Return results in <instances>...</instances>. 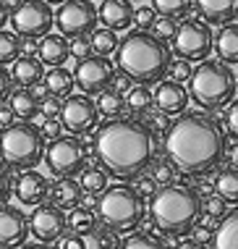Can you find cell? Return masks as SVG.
<instances>
[{
    "label": "cell",
    "mask_w": 238,
    "mask_h": 249,
    "mask_svg": "<svg viewBox=\"0 0 238 249\" xmlns=\"http://www.w3.org/2000/svg\"><path fill=\"white\" fill-rule=\"evenodd\" d=\"M162 152L188 176H204L225 160V134L207 110H181L165 129Z\"/></svg>",
    "instance_id": "cell-1"
},
{
    "label": "cell",
    "mask_w": 238,
    "mask_h": 249,
    "mask_svg": "<svg viewBox=\"0 0 238 249\" xmlns=\"http://www.w3.org/2000/svg\"><path fill=\"white\" fill-rule=\"evenodd\" d=\"M154 137L139 118H107L94 134V160L107 176L128 181L149 168L154 158Z\"/></svg>",
    "instance_id": "cell-2"
},
{
    "label": "cell",
    "mask_w": 238,
    "mask_h": 249,
    "mask_svg": "<svg viewBox=\"0 0 238 249\" xmlns=\"http://www.w3.org/2000/svg\"><path fill=\"white\" fill-rule=\"evenodd\" d=\"M170 58L173 53L165 39L144 29L128 32L123 39H118V48H115V63L134 84H157L165 76Z\"/></svg>",
    "instance_id": "cell-3"
},
{
    "label": "cell",
    "mask_w": 238,
    "mask_h": 249,
    "mask_svg": "<svg viewBox=\"0 0 238 249\" xmlns=\"http://www.w3.org/2000/svg\"><path fill=\"white\" fill-rule=\"evenodd\" d=\"M202 215V197L194 186L186 184H162L149 194V218L152 226L165 236H183L188 233Z\"/></svg>",
    "instance_id": "cell-4"
},
{
    "label": "cell",
    "mask_w": 238,
    "mask_h": 249,
    "mask_svg": "<svg viewBox=\"0 0 238 249\" xmlns=\"http://www.w3.org/2000/svg\"><path fill=\"white\" fill-rule=\"evenodd\" d=\"M196 69L188 73V100H194L202 110H220L230 100H236V73L222 60H196Z\"/></svg>",
    "instance_id": "cell-5"
},
{
    "label": "cell",
    "mask_w": 238,
    "mask_h": 249,
    "mask_svg": "<svg viewBox=\"0 0 238 249\" xmlns=\"http://www.w3.org/2000/svg\"><path fill=\"white\" fill-rule=\"evenodd\" d=\"M94 210H97L102 226L110 228L113 233H128L139 228V223L144 220V202L128 184L105 186Z\"/></svg>",
    "instance_id": "cell-6"
},
{
    "label": "cell",
    "mask_w": 238,
    "mask_h": 249,
    "mask_svg": "<svg viewBox=\"0 0 238 249\" xmlns=\"http://www.w3.org/2000/svg\"><path fill=\"white\" fill-rule=\"evenodd\" d=\"M45 155V137L32 121H13L0 131V158L13 171L37 168Z\"/></svg>",
    "instance_id": "cell-7"
},
{
    "label": "cell",
    "mask_w": 238,
    "mask_h": 249,
    "mask_svg": "<svg viewBox=\"0 0 238 249\" xmlns=\"http://www.w3.org/2000/svg\"><path fill=\"white\" fill-rule=\"evenodd\" d=\"M170 42H173L170 53H175V58L204 60L212 53V32H209V24L199 18H183V24L175 26Z\"/></svg>",
    "instance_id": "cell-8"
},
{
    "label": "cell",
    "mask_w": 238,
    "mask_h": 249,
    "mask_svg": "<svg viewBox=\"0 0 238 249\" xmlns=\"http://www.w3.org/2000/svg\"><path fill=\"white\" fill-rule=\"evenodd\" d=\"M42 160L47 163L52 176H76L81 168L86 165L84 142L76 134L73 137H55V139H50Z\"/></svg>",
    "instance_id": "cell-9"
},
{
    "label": "cell",
    "mask_w": 238,
    "mask_h": 249,
    "mask_svg": "<svg viewBox=\"0 0 238 249\" xmlns=\"http://www.w3.org/2000/svg\"><path fill=\"white\" fill-rule=\"evenodd\" d=\"M58 121L68 134L84 137V134L97 129L100 110H97V105H94V100L89 95H84V92H81V95H68V97H63V103H60Z\"/></svg>",
    "instance_id": "cell-10"
},
{
    "label": "cell",
    "mask_w": 238,
    "mask_h": 249,
    "mask_svg": "<svg viewBox=\"0 0 238 249\" xmlns=\"http://www.w3.org/2000/svg\"><path fill=\"white\" fill-rule=\"evenodd\" d=\"M73 73V84L79 87L84 95H100L102 89H107L115 76V63L107 55L100 53H89V55L79 58Z\"/></svg>",
    "instance_id": "cell-11"
},
{
    "label": "cell",
    "mask_w": 238,
    "mask_h": 249,
    "mask_svg": "<svg viewBox=\"0 0 238 249\" xmlns=\"http://www.w3.org/2000/svg\"><path fill=\"white\" fill-rule=\"evenodd\" d=\"M11 26L18 37H42L52 29V8L47 0H21L11 11Z\"/></svg>",
    "instance_id": "cell-12"
},
{
    "label": "cell",
    "mask_w": 238,
    "mask_h": 249,
    "mask_svg": "<svg viewBox=\"0 0 238 249\" xmlns=\"http://www.w3.org/2000/svg\"><path fill=\"white\" fill-rule=\"evenodd\" d=\"M52 24L63 37L89 35L97 26V8L92 0H63L60 8L52 13Z\"/></svg>",
    "instance_id": "cell-13"
},
{
    "label": "cell",
    "mask_w": 238,
    "mask_h": 249,
    "mask_svg": "<svg viewBox=\"0 0 238 249\" xmlns=\"http://www.w3.org/2000/svg\"><path fill=\"white\" fill-rule=\"evenodd\" d=\"M29 223L32 236L39 241V244H50V241H58L66 233V215L58 205L52 202H39L34 205V213L26 218Z\"/></svg>",
    "instance_id": "cell-14"
},
{
    "label": "cell",
    "mask_w": 238,
    "mask_h": 249,
    "mask_svg": "<svg viewBox=\"0 0 238 249\" xmlns=\"http://www.w3.org/2000/svg\"><path fill=\"white\" fill-rule=\"evenodd\" d=\"M29 236L26 215L13 205H0V247H21Z\"/></svg>",
    "instance_id": "cell-15"
},
{
    "label": "cell",
    "mask_w": 238,
    "mask_h": 249,
    "mask_svg": "<svg viewBox=\"0 0 238 249\" xmlns=\"http://www.w3.org/2000/svg\"><path fill=\"white\" fill-rule=\"evenodd\" d=\"M13 194H16V199L21 202V205L34 207V205H39V202H47L50 181H47L42 173H37L34 168H26V171H21V176L16 178Z\"/></svg>",
    "instance_id": "cell-16"
},
{
    "label": "cell",
    "mask_w": 238,
    "mask_h": 249,
    "mask_svg": "<svg viewBox=\"0 0 238 249\" xmlns=\"http://www.w3.org/2000/svg\"><path fill=\"white\" fill-rule=\"evenodd\" d=\"M152 103L157 110L168 113V116H178L181 110H186L188 105V92L181 82H173V79H160L157 89L152 92Z\"/></svg>",
    "instance_id": "cell-17"
},
{
    "label": "cell",
    "mask_w": 238,
    "mask_h": 249,
    "mask_svg": "<svg viewBox=\"0 0 238 249\" xmlns=\"http://www.w3.org/2000/svg\"><path fill=\"white\" fill-rule=\"evenodd\" d=\"M97 21L113 32H123L134 24V5L131 0H102L97 8Z\"/></svg>",
    "instance_id": "cell-18"
},
{
    "label": "cell",
    "mask_w": 238,
    "mask_h": 249,
    "mask_svg": "<svg viewBox=\"0 0 238 249\" xmlns=\"http://www.w3.org/2000/svg\"><path fill=\"white\" fill-rule=\"evenodd\" d=\"M238 0H191V11H196L204 24H225L236 18Z\"/></svg>",
    "instance_id": "cell-19"
},
{
    "label": "cell",
    "mask_w": 238,
    "mask_h": 249,
    "mask_svg": "<svg viewBox=\"0 0 238 249\" xmlns=\"http://www.w3.org/2000/svg\"><path fill=\"white\" fill-rule=\"evenodd\" d=\"M11 73V82L18 87H37L42 82V73H45V63L37 55H18L13 60V69Z\"/></svg>",
    "instance_id": "cell-20"
},
{
    "label": "cell",
    "mask_w": 238,
    "mask_h": 249,
    "mask_svg": "<svg viewBox=\"0 0 238 249\" xmlns=\"http://www.w3.org/2000/svg\"><path fill=\"white\" fill-rule=\"evenodd\" d=\"M37 55L45 66H66V60L71 58V53H68V37L47 32V35L39 37Z\"/></svg>",
    "instance_id": "cell-21"
},
{
    "label": "cell",
    "mask_w": 238,
    "mask_h": 249,
    "mask_svg": "<svg viewBox=\"0 0 238 249\" xmlns=\"http://www.w3.org/2000/svg\"><path fill=\"white\" fill-rule=\"evenodd\" d=\"M212 48H215L217 55H220L222 63H228V66L238 63V26H236V18L233 21L220 24V32L212 35Z\"/></svg>",
    "instance_id": "cell-22"
},
{
    "label": "cell",
    "mask_w": 238,
    "mask_h": 249,
    "mask_svg": "<svg viewBox=\"0 0 238 249\" xmlns=\"http://www.w3.org/2000/svg\"><path fill=\"white\" fill-rule=\"evenodd\" d=\"M81 197H84V189L73 176H58V181L50 186V194H47V199H52V205H58L60 210L76 207Z\"/></svg>",
    "instance_id": "cell-23"
},
{
    "label": "cell",
    "mask_w": 238,
    "mask_h": 249,
    "mask_svg": "<svg viewBox=\"0 0 238 249\" xmlns=\"http://www.w3.org/2000/svg\"><path fill=\"white\" fill-rule=\"evenodd\" d=\"M8 107H11V113L18 121H32L39 113V97L32 92V87H18L16 92L11 89Z\"/></svg>",
    "instance_id": "cell-24"
},
{
    "label": "cell",
    "mask_w": 238,
    "mask_h": 249,
    "mask_svg": "<svg viewBox=\"0 0 238 249\" xmlns=\"http://www.w3.org/2000/svg\"><path fill=\"white\" fill-rule=\"evenodd\" d=\"M42 84H45V89H47V95H52V97H68L73 92V73L66 69V66H50V71H45L42 73Z\"/></svg>",
    "instance_id": "cell-25"
},
{
    "label": "cell",
    "mask_w": 238,
    "mask_h": 249,
    "mask_svg": "<svg viewBox=\"0 0 238 249\" xmlns=\"http://www.w3.org/2000/svg\"><path fill=\"white\" fill-rule=\"evenodd\" d=\"M238 244V213L230 210L220 218V226H217L215 236H212V247L217 249H236Z\"/></svg>",
    "instance_id": "cell-26"
},
{
    "label": "cell",
    "mask_w": 238,
    "mask_h": 249,
    "mask_svg": "<svg viewBox=\"0 0 238 249\" xmlns=\"http://www.w3.org/2000/svg\"><path fill=\"white\" fill-rule=\"evenodd\" d=\"M126 110L131 113V116H147L149 110L154 107L152 103V92H149L147 84H131L126 89Z\"/></svg>",
    "instance_id": "cell-27"
},
{
    "label": "cell",
    "mask_w": 238,
    "mask_h": 249,
    "mask_svg": "<svg viewBox=\"0 0 238 249\" xmlns=\"http://www.w3.org/2000/svg\"><path fill=\"white\" fill-rule=\"evenodd\" d=\"M215 192L220 194L228 205H236V199H238V171H236V165L220 168V173H217V178H215Z\"/></svg>",
    "instance_id": "cell-28"
},
{
    "label": "cell",
    "mask_w": 238,
    "mask_h": 249,
    "mask_svg": "<svg viewBox=\"0 0 238 249\" xmlns=\"http://www.w3.org/2000/svg\"><path fill=\"white\" fill-rule=\"evenodd\" d=\"M81 247H86V249H113V247H118V239H115V233L110 228L97 223L86 233H81Z\"/></svg>",
    "instance_id": "cell-29"
},
{
    "label": "cell",
    "mask_w": 238,
    "mask_h": 249,
    "mask_svg": "<svg viewBox=\"0 0 238 249\" xmlns=\"http://www.w3.org/2000/svg\"><path fill=\"white\" fill-rule=\"evenodd\" d=\"M100 220H97V215H94V210H89V207H84V205H76V207H71V215L66 218V228H71L76 236H81V233H86L92 226H97Z\"/></svg>",
    "instance_id": "cell-30"
},
{
    "label": "cell",
    "mask_w": 238,
    "mask_h": 249,
    "mask_svg": "<svg viewBox=\"0 0 238 249\" xmlns=\"http://www.w3.org/2000/svg\"><path fill=\"white\" fill-rule=\"evenodd\" d=\"M97 110L102 113V116H107V118H115V116H123V110H126V103H123V95L120 92H115V89H102L100 92V97H97Z\"/></svg>",
    "instance_id": "cell-31"
},
{
    "label": "cell",
    "mask_w": 238,
    "mask_h": 249,
    "mask_svg": "<svg viewBox=\"0 0 238 249\" xmlns=\"http://www.w3.org/2000/svg\"><path fill=\"white\" fill-rule=\"evenodd\" d=\"M89 42H92V53L110 55V53H115V48H118V35H115L113 29H107V26H102V29L94 26L89 32Z\"/></svg>",
    "instance_id": "cell-32"
},
{
    "label": "cell",
    "mask_w": 238,
    "mask_h": 249,
    "mask_svg": "<svg viewBox=\"0 0 238 249\" xmlns=\"http://www.w3.org/2000/svg\"><path fill=\"white\" fill-rule=\"evenodd\" d=\"M81 189L89 192V194H100L107 186V173L102 165H89V168H81Z\"/></svg>",
    "instance_id": "cell-33"
},
{
    "label": "cell",
    "mask_w": 238,
    "mask_h": 249,
    "mask_svg": "<svg viewBox=\"0 0 238 249\" xmlns=\"http://www.w3.org/2000/svg\"><path fill=\"white\" fill-rule=\"evenodd\" d=\"M21 55V37L16 32H3L0 29V66L13 63Z\"/></svg>",
    "instance_id": "cell-34"
},
{
    "label": "cell",
    "mask_w": 238,
    "mask_h": 249,
    "mask_svg": "<svg viewBox=\"0 0 238 249\" xmlns=\"http://www.w3.org/2000/svg\"><path fill=\"white\" fill-rule=\"evenodd\" d=\"M152 8L157 16L186 18L191 13V0H152Z\"/></svg>",
    "instance_id": "cell-35"
},
{
    "label": "cell",
    "mask_w": 238,
    "mask_h": 249,
    "mask_svg": "<svg viewBox=\"0 0 238 249\" xmlns=\"http://www.w3.org/2000/svg\"><path fill=\"white\" fill-rule=\"evenodd\" d=\"M118 247H123V249H157V247H162V241L154 239L152 233L136 231V228H134V231L126 233L123 241H118Z\"/></svg>",
    "instance_id": "cell-36"
},
{
    "label": "cell",
    "mask_w": 238,
    "mask_h": 249,
    "mask_svg": "<svg viewBox=\"0 0 238 249\" xmlns=\"http://www.w3.org/2000/svg\"><path fill=\"white\" fill-rule=\"evenodd\" d=\"M149 168H152V173L149 176L154 178V184L157 186H162V184H170V181H175V176H178V168H175L170 160L162 155V158H157L154 160L152 158V163H149Z\"/></svg>",
    "instance_id": "cell-37"
},
{
    "label": "cell",
    "mask_w": 238,
    "mask_h": 249,
    "mask_svg": "<svg viewBox=\"0 0 238 249\" xmlns=\"http://www.w3.org/2000/svg\"><path fill=\"white\" fill-rule=\"evenodd\" d=\"M175 26H178V18H170V16H154V21L152 26H149V32H152L154 37H160V39H168L173 37V32H175Z\"/></svg>",
    "instance_id": "cell-38"
},
{
    "label": "cell",
    "mask_w": 238,
    "mask_h": 249,
    "mask_svg": "<svg viewBox=\"0 0 238 249\" xmlns=\"http://www.w3.org/2000/svg\"><path fill=\"white\" fill-rule=\"evenodd\" d=\"M202 210L207 213V218L212 220H220L222 215L228 213V202L220 197V194H207V199L202 202Z\"/></svg>",
    "instance_id": "cell-39"
},
{
    "label": "cell",
    "mask_w": 238,
    "mask_h": 249,
    "mask_svg": "<svg viewBox=\"0 0 238 249\" xmlns=\"http://www.w3.org/2000/svg\"><path fill=\"white\" fill-rule=\"evenodd\" d=\"M188 73H191V60H183V58H170V63H168V71H165V76H170L173 82H186L188 79Z\"/></svg>",
    "instance_id": "cell-40"
},
{
    "label": "cell",
    "mask_w": 238,
    "mask_h": 249,
    "mask_svg": "<svg viewBox=\"0 0 238 249\" xmlns=\"http://www.w3.org/2000/svg\"><path fill=\"white\" fill-rule=\"evenodd\" d=\"M68 53L73 58H84L92 53V42H89V35H79V37H68Z\"/></svg>",
    "instance_id": "cell-41"
},
{
    "label": "cell",
    "mask_w": 238,
    "mask_h": 249,
    "mask_svg": "<svg viewBox=\"0 0 238 249\" xmlns=\"http://www.w3.org/2000/svg\"><path fill=\"white\" fill-rule=\"evenodd\" d=\"M154 16H157V13H154L152 5H141V8H134V24H136V29L149 32V26H152Z\"/></svg>",
    "instance_id": "cell-42"
},
{
    "label": "cell",
    "mask_w": 238,
    "mask_h": 249,
    "mask_svg": "<svg viewBox=\"0 0 238 249\" xmlns=\"http://www.w3.org/2000/svg\"><path fill=\"white\" fill-rule=\"evenodd\" d=\"M188 233H191V241H194L196 247H207L209 241H212V228L199 223V220H196V223L188 228Z\"/></svg>",
    "instance_id": "cell-43"
},
{
    "label": "cell",
    "mask_w": 238,
    "mask_h": 249,
    "mask_svg": "<svg viewBox=\"0 0 238 249\" xmlns=\"http://www.w3.org/2000/svg\"><path fill=\"white\" fill-rule=\"evenodd\" d=\"M149 116V131L152 134H165V129H168V124H170V118H168V113H162V110H157V113H152L149 110L147 113Z\"/></svg>",
    "instance_id": "cell-44"
},
{
    "label": "cell",
    "mask_w": 238,
    "mask_h": 249,
    "mask_svg": "<svg viewBox=\"0 0 238 249\" xmlns=\"http://www.w3.org/2000/svg\"><path fill=\"white\" fill-rule=\"evenodd\" d=\"M39 113H42L45 118H58V113H60V97L47 95L45 100H39Z\"/></svg>",
    "instance_id": "cell-45"
},
{
    "label": "cell",
    "mask_w": 238,
    "mask_h": 249,
    "mask_svg": "<svg viewBox=\"0 0 238 249\" xmlns=\"http://www.w3.org/2000/svg\"><path fill=\"white\" fill-rule=\"evenodd\" d=\"M228 110H225V124H228V134L236 139V134H238V103L236 100H230V103L225 105Z\"/></svg>",
    "instance_id": "cell-46"
},
{
    "label": "cell",
    "mask_w": 238,
    "mask_h": 249,
    "mask_svg": "<svg viewBox=\"0 0 238 249\" xmlns=\"http://www.w3.org/2000/svg\"><path fill=\"white\" fill-rule=\"evenodd\" d=\"M39 131H42L45 139H55V137H60V134H63V126H60L58 118H45V124L39 126Z\"/></svg>",
    "instance_id": "cell-47"
},
{
    "label": "cell",
    "mask_w": 238,
    "mask_h": 249,
    "mask_svg": "<svg viewBox=\"0 0 238 249\" xmlns=\"http://www.w3.org/2000/svg\"><path fill=\"white\" fill-rule=\"evenodd\" d=\"M154 189H157V184H154L152 176H144V178H136V194L139 197H149Z\"/></svg>",
    "instance_id": "cell-48"
},
{
    "label": "cell",
    "mask_w": 238,
    "mask_h": 249,
    "mask_svg": "<svg viewBox=\"0 0 238 249\" xmlns=\"http://www.w3.org/2000/svg\"><path fill=\"white\" fill-rule=\"evenodd\" d=\"M11 89H13V82H11V73L0 66V103H5L11 95Z\"/></svg>",
    "instance_id": "cell-49"
},
{
    "label": "cell",
    "mask_w": 238,
    "mask_h": 249,
    "mask_svg": "<svg viewBox=\"0 0 238 249\" xmlns=\"http://www.w3.org/2000/svg\"><path fill=\"white\" fill-rule=\"evenodd\" d=\"M11 197V176L5 168H0V205Z\"/></svg>",
    "instance_id": "cell-50"
},
{
    "label": "cell",
    "mask_w": 238,
    "mask_h": 249,
    "mask_svg": "<svg viewBox=\"0 0 238 249\" xmlns=\"http://www.w3.org/2000/svg\"><path fill=\"white\" fill-rule=\"evenodd\" d=\"M131 84H134V82L126 76V73H115L113 82H110V89H115V92H120V95H123V92H126Z\"/></svg>",
    "instance_id": "cell-51"
},
{
    "label": "cell",
    "mask_w": 238,
    "mask_h": 249,
    "mask_svg": "<svg viewBox=\"0 0 238 249\" xmlns=\"http://www.w3.org/2000/svg\"><path fill=\"white\" fill-rule=\"evenodd\" d=\"M13 118H16V116L11 113V107L0 103V126H8V124H13Z\"/></svg>",
    "instance_id": "cell-52"
},
{
    "label": "cell",
    "mask_w": 238,
    "mask_h": 249,
    "mask_svg": "<svg viewBox=\"0 0 238 249\" xmlns=\"http://www.w3.org/2000/svg\"><path fill=\"white\" fill-rule=\"evenodd\" d=\"M60 247H68V249H81V236H76V233H73L71 239H66V241H58Z\"/></svg>",
    "instance_id": "cell-53"
},
{
    "label": "cell",
    "mask_w": 238,
    "mask_h": 249,
    "mask_svg": "<svg viewBox=\"0 0 238 249\" xmlns=\"http://www.w3.org/2000/svg\"><path fill=\"white\" fill-rule=\"evenodd\" d=\"M81 199H84V207H89V210H94V207H97V194H89V192H86V197H81Z\"/></svg>",
    "instance_id": "cell-54"
},
{
    "label": "cell",
    "mask_w": 238,
    "mask_h": 249,
    "mask_svg": "<svg viewBox=\"0 0 238 249\" xmlns=\"http://www.w3.org/2000/svg\"><path fill=\"white\" fill-rule=\"evenodd\" d=\"M5 21H8V8H5L3 0H0V29L5 26Z\"/></svg>",
    "instance_id": "cell-55"
},
{
    "label": "cell",
    "mask_w": 238,
    "mask_h": 249,
    "mask_svg": "<svg viewBox=\"0 0 238 249\" xmlns=\"http://www.w3.org/2000/svg\"><path fill=\"white\" fill-rule=\"evenodd\" d=\"M236 155H238V150H236V144L230 147V152H228V160H230V165H236Z\"/></svg>",
    "instance_id": "cell-56"
},
{
    "label": "cell",
    "mask_w": 238,
    "mask_h": 249,
    "mask_svg": "<svg viewBox=\"0 0 238 249\" xmlns=\"http://www.w3.org/2000/svg\"><path fill=\"white\" fill-rule=\"evenodd\" d=\"M18 3H21V0H3V5H5V8H8V11H13V8H16Z\"/></svg>",
    "instance_id": "cell-57"
},
{
    "label": "cell",
    "mask_w": 238,
    "mask_h": 249,
    "mask_svg": "<svg viewBox=\"0 0 238 249\" xmlns=\"http://www.w3.org/2000/svg\"><path fill=\"white\" fill-rule=\"evenodd\" d=\"M47 3H50V5H52V3H55V5H60V3H63V0H47Z\"/></svg>",
    "instance_id": "cell-58"
}]
</instances>
